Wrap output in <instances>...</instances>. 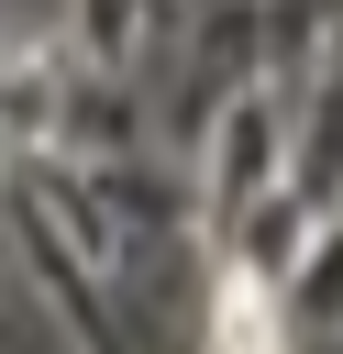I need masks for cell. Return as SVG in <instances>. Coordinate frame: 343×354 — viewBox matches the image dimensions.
I'll return each instance as SVG.
<instances>
[{
    "label": "cell",
    "instance_id": "6da1fadb",
    "mask_svg": "<svg viewBox=\"0 0 343 354\" xmlns=\"http://www.w3.org/2000/svg\"><path fill=\"white\" fill-rule=\"evenodd\" d=\"M221 354H277V310L254 277H221Z\"/></svg>",
    "mask_w": 343,
    "mask_h": 354
}]
</instances>
